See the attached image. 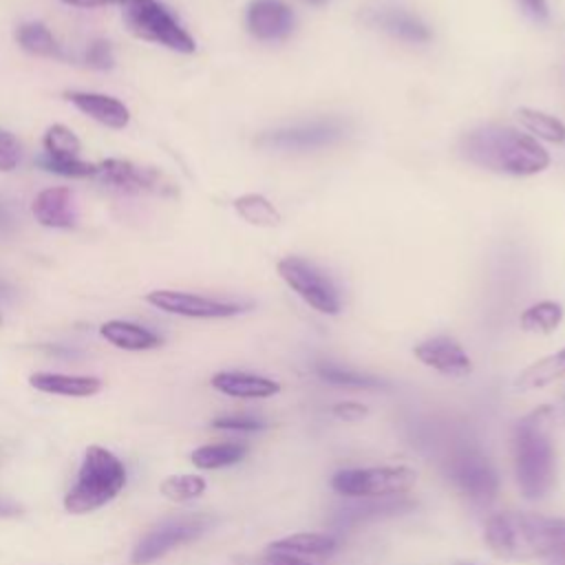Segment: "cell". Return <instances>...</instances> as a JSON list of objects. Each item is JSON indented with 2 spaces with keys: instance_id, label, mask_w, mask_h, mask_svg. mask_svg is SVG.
<instances>
[{
  "instance_id": "obj_1",
  "label": "cell",
  "mask_w": 565,
  "mask_h": 565,
  "mask_svg": "<svg viewBox=\"0 0 565 565\" xmlns=\"http://www.w3.org/2000/svg\"><path fill=\"white\" fill-rule=\"evenodd\" d=\"M459 152L483 170L512 177H532L550 166L547 150L534 137L503 124L468 130L459 141Z\"/></svg>"
},
{
  "instance_id": "obj_2",
  "label": "cell",
  "mask_w": 565,
  "mask_h": 565,
  "mask_svg": "<svg viewBox=\"0 0 565 565\" xmlns=\"http://www.w3.org/2000/svg\"><path fill=\"white\" fill-rule=\"evenodd\" d=\"M483 541L497 558L536 561L565 547V519L532 512H497L486 521Z\"/></svg>"
},
{
  "instance_id": "obj_3",
  "label": "cell",
  "mask_w": 565,
  "mask_h": 565,
  "mask_svg": "<svg viewBox=\"0 0 565 565\" xmlns=\"http://www.w3.org/2000/svg\"><path fill=\"white\" fill-rule=\"evenodd\" d=\"M550 408L523 417L512 433V459L519 490L525 499L545 497L556 479V455L547 430Z\"/></svg>"
},
{
  "instance_id": "obj_4",
  "label": "cell",
  "mask_w": 565,
  "mask_h": 565,
  "mask_svg": "<svg viewBox=\"0 0 565 565\" xmlns=\"http://www.w3.org/2000/svg\"><path fill=\"white\" fill-rule=\"evenodd\" d=\"M126 486V468L117 455L102 446L84 452L75 483L64 494V508L71 514H88L113 501Z\"/></svg>"
},
{
  "instance_id": "obj_5",
  "label": "cell",
  "mask_w": 565,
  "mask_h": 565,
  "mask_svg": "<svg viewBox=\"0 0 565 565\" xmlns=\"http://www.w3.org/2000/svg\"><path fill=\"white\" fill-rule=\"evenodd\" d=\"M417 483L411 466L344 468L331 477V488L344 499H391L406 497Z\"/></svg>"
},
{
  "instance_id": "obj_6",
  "label": "cell",
  "mask_w": 565,
  "mask_h": 565,
  "mask_svg": "<svg viewBox=\"0 0 565 565\" xmlns=\"http://www.w3.org/2000/svg\"><path fill=\"white\" fill-rule=\"evenodd\" d=\"M124 24L132 35L146 42L161 44L177 53H194V38L159 0H126Z\"/></svg>"
},
{
  "instance_id": "obj_7",
  "label": "cell",
  "mask_w": 565,
  "mask_h": 565,
  "mask_svg": "<svg viewBox=\"0 0 565 565\" xmlns=\"http://www.w3.org/2000/svg\"><path fill=\"white\" fill-rule=\"evenodd\" d=\"M280 278L291 291H296L311 309L324 316H335L342 309L340 291L333 280L313 263L300 256H285L276 265Z\"/></svg>"
},
{
  "instance_id": "obj_8",
  "label": "cell",
  "mask_w": 565,
  "mask_h": 565,
  "mask_svg": "<svg viewBox=\"0 0 565 565\" xmlns=\"http://www.w3.org/2000/svg\"><path fill=\"white\" fill-rule=\"evenodd\" d=\"M446 475L452 486L475 503H490L499 494V472L479 448H457L446 461Z\"/></svg>"
},
{
  "instance_id": "obj_9",
  "label": "cell",
  "mask_w": 565,
  "mask_h": 565,
  "mask_svg": "<svg viewBox=\"0 0 565 565\" xmlns=\"http://www.w3.org/2000/svg\"><path fill=\"white\" fill-rule=\"evenodd\" d=\"M347 135V126L335 119H311V121H300L294 126L276 128L265 132L258 143L282 150V152H307V150H318L324 146L338 143Z\"/></svg>"
},
{
  "instance_id": "obj_10",
  "label": "cell",
  "mask_w": 565,
  "mask_h": 565,
  "mask_svg": "<svg viewBox=\"0 0 565 565\" xmlns=\"http://www.w3.org/2000/svg\"><path fill=\"white\" fill-rule=\"evenodd\" d=\"M210 525L207 516H179L152 527L132 550L130 561L135 565H148L170 550L199 539Z\"/></svg>"
},
{
  "instance_id": "obj_11",
  "label": "cell",
  "mask_w": 565,
  "mask_h": 565,
  "mask_svg": "<svg viewBox=\"0 0 565 565\" xmlns=\"http://www.w3.org/2000/svg\"><path fill=\"white\" fill-rule=\"evenodd\" d=\"M99 166V181L124 192H154L174 194V183L157 168L137 166L128 159H104Z\"/></svg>"
},
{
  "instance_id": "obj_12",
  "label": "cell",
  "mask_w": 565,
  "mask_h": 565,
  "mask_svg": "<svg viewBox=\"0 0 565 565\" xmlns=\"http://www.w3.org/2000/svg\"><path fill=\"white\" fill-rule=\"evenodd\" d=\"M146 300L166 313H177L185 318H230L247 309L241 302H227L174 289H154L146 296Z\"/></svg>"
},
{
  "instance_id": "obj_13",
  "label": "cell",
  "mask_w": 565,
  "mask_h": 565,
  "mask_svg": "<svg viewBox=\"0 0 565 565\" xmlns=\"http://www.w3.org/2000/svg\"><path fill=\"white\" fill-rule=\"evenodd\" d=\"M247 31L260 42H278L291 35L296 15L282 0H252L245 13Z\"/></svg>"
},
{
  "instance_id": "obj_14",
  "label": "cell",
  "mask_w": 565,
  "mask_h": 565,
  "mask_svg": "<svg viewBox=\"0 0 565 565\" xmlns=\"http://www.w3.org/2000/svg\"><path fill=\"white\" fill-rule=\"evenodd\" d=\"M415 358L426 364L428 369H435L441 375L450 377H466L472 371V362L463 347L450 338V335H435L426 338L413 349Z\"/></svg>"
},
{
  "instance_id": "obj_15",
  "label": "cell",
  "mask_w": 565,
  "mask_h": 565,
  "mask_svg": "<svg viewBox=\"0 0 565 565\" xmlns=\"http://www.w3.org/2000/svg\"><path fill=\"white\" fill-rule=\"evenodd\" d=\"M364 20L402 42L424 44L430 40V29L426 26V22L402 7H391V4L371 7L364 11Z\"/></svg>"
},
{
  "instance_id": "obj_16",
  "label": "cell",
  "mask_w": 565,
  "mask_h": 565,
  "mask_svg": "<svg viewBox=\"0 0 565 565\" xmlns=\"http://www.w3.org/2000/svg\"><path fill=\"white\" fill-rule=\"evenodd\" d=\"M64 97L90 119L104 124L106 128L121 130L130 121V110L117 97L104 93H86V90H66Z\"/></svg>"
},
{
  "instance_id": "obj_17",
  "label": "cell",
  "mask_w": 565,
  "mask_h": 565,
  "mask_svg": "<svg viewBox=\"0 0 565 565\" xmlns=\"http://www.w3.org/2000/svg\"><path fill=\"white\" fill-rule=\"evenodd\" d=\"M210 384L218 393L241 399H265L280 393V384L276 380L247 371H218L212 375Z\"/></svg>"
},
{
  "instance_id": "obj_18",
  "label": "cell",
  "mask_w": 565,
  "mask_h": 565,
  "mask_svg": "<svg viewBox=\"0 0 565 565\" xmlns=\"http://www.w3.org/2000/svg\"><path fill=\"white\" fill-rule=\"evenodd\" d=\"M31 212L40 225L53 227V230H68L77 221V214L73 207V194L68 188L42 190L33 199Z\"/></svg>"
},
{
  "instance_id": "obj_19",
  "label": "cell",
  "mask_w": 565,
  "mask_h": 565,
  "mask_svg": "<svg viewBox=\"0 0 565 565\" xmlns=\"http://www.w3.org/2000/svg\"><path fill=\"white\" fill-rule=\"evenodd\" d=\"M29 384L42 393L66 395V397H88L102 391V380L90 375H64V373H33Z\"/></svg>"
},
{
  "instance_id": "obj_20",
  "label": "cell",
  "mask_w": 565,
  "mask_h": 565,
  "mask_svg": "<svg viewBox=\"0 0 565 565\" xmlns=\"http://www.w3.org/2000/svg\"><path fill=\"white\" fill-rule=\"evenodd\" d=\"M99 333L113 347L124 351H148L161 344V338L154 331L128 320H108L99 327Z\"/></svg>"
},
{
  "instance_id": "obj_21",
  "label": "cell",
  "mask_w": 565,
  "mask_h": 565,
  "mask_svg": "<svg viewBox=\"0 0 565 565\" xmlns=\"http://www.w3.org/2000/svg\"><path fill=\"white\" fill-rule=\"evenodd\" d=\"M355 501V505L342 508L335 516V523L340 527H349V525H358L362 521L369 519H380L386 514H395V512H404L408 508H413V501L406 497H391V499H351Z\"/></svg>"
},
{
  "instance_id": "obj_22",
  "label": "cell",
  "mask_w": 565,
  "mask_h": 565,
  "mask_svg": "<svg viewBox=\"0 0 565 565\" xmlns=\"http://www.w3.org/2000/svg\"><path fill=\"white\" fill-rule=\"evenodd\" d=\"M269 552H282L294 556H331L338 550V539L327 532H296L267 545Z\"/></svg>"
},
{
  "instance_id": "obj_23",
  "label": "cell",
  "mask_w": 565,
  "mask_h": 565,
  "mask_svg": "<svg viewBox=\"0 0 565 565\" xmlns=\"http://www.w3.org/2000/svg\"><path fill=\"white\" fill-rule=\"evenodd\" d=\"M565 377V347L552 355H545L523 369L516 377V388L521 391H536L556 380Z\"/></svg>"
},
{
  "instance_id": "obj_24",
  "label": "cell",
  "mask_w": 565,
  "mask_h": 565,
  "mask_svg": "<svg viewBox=\"0 0 565 565\" xmlns=\"http://www.w3.org/2000/svg\"><path fill=\"white\" fill-rule=\"evenodd\" d=\"M247 455V446L238 441H223V444H207L192 450L190 459L201 470H218L243 461Z\"/></svg>"
},
{
  "instance_id": "obj_25",
  "label": "cell",
  "mask_w": 565,
  "mask_h": 565,
  "mask_svg": "<svg viewBox=\"0 0 565 565\" xmlns=\"http://www.w3.org/2000/svg\"><path fill=\"white\" fill-rule=\"evenodd\" d=\"M15 40L31 55L62 57L57 40L53 38L51 29L44 26L42 22H24V24H20L18 31H15Z\"/></svg>"
},
{
  "instance_id": "obj_26",
  "label": "cell",
  "mask_w": 565,
  "mask_h": 565,
  "mask_svg": "<svg viewBox=\"0 0 565 565\" xmlns=\"http://www.w3.org/2000/svg\"><path fill=\"white\" fill-rule=\"evenodd\" d=\"M516 119L521 121V126L532 132L534 137L550 141V143H563L565 141V124L561 119H556L554 115H547L543 110L536 108H519L516 110Z\"/></svg>"
},
{
  "instance_id": "obj_27",
  "label": "cell",
  "mask_w": 565,
  "mask_h": 565,
  "mask_svg": "<svg viewBox=\"0 0 565 565\" xmlns=\"http://www.w3.org/2000/svg\"><path fill=\"white\" fill-rule=\"evenodd\" d=\"M234 210L238 212V216L252 225L258 227H274L280 223V212L274 207V203L256 192L249 194H241L234 201Z\"/></svg>"
},
{
  "instance_id": "obj_28",
  "label": "cell",
  "mask_w": 565,
  "mask_h": 565,
  "mask_svg": "<svg viewBox=\"0 0 565 565\" xmlns=\"http://www.w3.org/2000/svg\"><path fill=\"white\" fill-rule=\"evenodd\" d=\"M563 320V307L554 300H541L530 305L523 313H521V329L530 331V333H552L558 329Z\"/></svg>"
},
{
  "instance_id": "obj_29",
  "label": "cell",
  "mask_w": 565,
  "mask_h": 565,
  "mask_svg": "<svg viewBox=\"0 0 565 565\" xmlns=\"http://www.w3.org/2000/svg\"><path fill=\"white\" fill-rule=\"evenodd\" d=\"M316 373L320 380L335 384V386H347V388H377L384 386V382L375 375L369 373H360L353 369H344L340 364L333 362H318L316 364Z\"/></svg>"
},
{
  "instance_id": "obj_30",
  "label": "cell",
  "mask_w": 565,
  "mask_h": 565,
  "mask_svg": "<svg viewBox=\"0 0 565 565\" xmlns=\"http://www.w3.org/2000/svg\"><path fill=\"white\" fill-rule=\"evenodd\" d=\"M205 488H207V483L199 475H172V477H166L159 486L161 494L177 503L199 499L205 492Z\"/></svg>"
},
{
  "instance_id": "obj_31",
  "label": "cell",
  "mask_w": 565,
  "mask_h": 565,
  "mask_svg": "<svg viewBox=\"0 0 565 565\" xmlns=\"http://www.w3.org/2000/svg\"><path fill=\"white\" fill-rule=\"evenodd\" d=\"M38 163H40L46 172H55V174H60V177H71V179L97 177V172H99V166H97V163L82 161L79 157H55V154L42 152V154L38 157Z\"/></svg>"
},
{
  "instance_id": "obj_32",
  "label": "cell",
  "mask_w": 565,
  "mask_h": 565,
  "mask_svg": "<svg viewBox=\"0 0 565 565\" xmlns=\"http://www.w3.org/2000/svg\"><path fill=\"white\" fill-rule=\"evenodd\" d=\"M42 146L46 154H55V157H79V150H82L79 137L64 124L49 126L44 132Z\"/></svg>"
},
{
  "instance_id": "obj_33",
  "label": "cell",
  "mask_w": 565,
  "mask_h": 565,
  "mask_svg": "<svg viewBox=\"0 0 565 565\" xmlns=\"http://www.w3.org/2000/svg\"><path fill=\"white\" fill-rule=\"evenodd\" d=\"M84 60L90 68H97V71H108L113 68L115 64V55H113V49H110V42L108 40H93L84 53Z\"/></svg>"
},
{
  "instance_id": "obj_34",
  "label": "cell",
  "mask_w": 565,
  "mask_h": 565,
  "mask_svg": "<svg viewBox=\"0 0 565 565\" xmlns=\"http://www.w3.org/2000/svg\"><path fill=\"white\" fill-rule=\"evenodd\" d=\"M214 428L221 430H241V433H254V430H263L267 424L258 417H249V415H225V417H216L212 422Z\"/></svg>"
},
{
  "instance_id": "obj_35",
  "label": "cell",
  "mask_w": 565,
  "mask_h": 565,
  "mask_svg": "<svg viewBox=\"0 0 565 565\" xmlns=\"http://www.w3.org/2000/svg\"><path fill=\"white\" fill-rule=\"evenodd\" d=\"M20 163V141L0 128V172H9Z\"/></svg>"
},
{
  "instance_id": "obj_36",
  "label": "cell",
  "mask_w": 565,
  "mask_h": 565,
  "mask_svg": "<svg viewBox=\"0 0 565 565\" xmlns=\"http://www.w3.org/2000/svg\"><path fill=\"white\" fill-rule=\"evenodd\" d=\"M333 415L344 419V422H355V419L366 415V406L358 404V402H338L333 406Z\"/></svg>"
},
{
  "instance_id": "obj_37",
  "label": "cell",
  "mask_w": 565,
  "mask_h": 565,
  "mask_svg": "<svg viewBox=\"0 0 565 565\" xmlns=\"http://www.w3.org/2000/svg\"><path fill=\"white\" fill-rule=\"evenodd\" d=\"M263 565H311V563H307L305 558L294 556V554H282V552H269L267 550Z\"/></svg>"
},
{
  "instance_id": "obj_38",
  "label": "cell",
  "mask_w": 565,
  "mask_h": 565,
  "mask_svg": "<svg viewBox=\"0 0 565 565\" xmlns=\"http://www.w3.org/2000/svg\"><path fill=\"white\" fill-rule=\"evenodd\" d=\"M521 4L536 20H545L547 18V0H521Z\"/></svg>"
},
{
  "instance_id": "obj_39",
  "label": "cell",
  "mask_w": 565,
  "mask_h": 565,
  "mask_svg": "<svg viewBox=\"0 0 565 565\" xmlns=\"http://www.w3.org/2000/svg\"><path fill=\"white\" fill-rule=\"evenodd\" d=\"M15 230V218L11 214V210L0 201V236H7Z\"/></svg>"
},
{
  "instance_id": "obj_40",
  "label": "cell",
  "mask_w": 565,
  "mask_h": 565,
  "mask_svg": "<svg viewBox=\"0 0 565 565\" xmlns=\"http://www.w3.org/2000/svg\"><path fill=\"white\" fill-rule=\"evenodd\" d=\"M64 4L71 7H82V9H95V7H106V4H124L126 0H62Z\"/></svg>"
},
{
  "instance_id": "obj_41",
  "label": "cell",
  "mask_w": 565,
  "mask_h": 565,
  "mask_svg": "<svg viewBox=\"0 0 565 565\" xmlns=\"http://www.w3.org/2000/svg\"><path fill=\"white\" fill-rule=\"evenodd\" d=\"M20 514V505L9 501V499H0V519H7V516H18Z\"/></svg>"
},
{
  "instance_id": "obj_42",
  "label": "cell",
  "mask_w": 565,
  "mask_h": 565,
  "mask_svg": "<svg viewBox=\"0 0 565 565\" xmlns=\"http://www.w3.org/2000/svg\"><path fill=\"white\" fill-rule=\"evenodd\" d=\"M547 565H565V547L558 550L554 556H550V563Z\"/></svg>"
},
{
  "instance_id": "obj_43",
  "label": "cell",
  "mask_w": 565,
  "mask_h": 565,
  "mask_svg": "<svg viewBox=\"0 0 565 565\" xmlns=\"http://www.w3.org/2000/svg\"><path fill=\"white\" fill-rule=\"evenodd\" d=\"M302 2H309V4H316V7H320V4H324L327 0H302Z\"/></svg>"
},
{
  "instance_id": "obj_44",
  "label": "cell",
  "mask_w": 565,
  "mask_h": 565,
  "mask_svg": "<svg viewBox=\"0 0 565 565\" xmlns=\"http://www.w3.org/2000/svg\"><path fill=\"white\" fill-rule=\"evenodd\" d=\"M461 565H475V563H461Z\"/></svg>"
},
{
  "instance_id": "obj_45",
  "label": "cell",
  "mask_w": 565,
  "mask_h": 565,
  "mask_svg": "<svg viewBox=\"0 0 565 565\" xmlns=\"http://www.w3.org/2000/svg\"><path fill=\"white\" fill-rule=\"evenodd\" d=\"M0 287H2V285H0Z\"/></svg>"
}]
</instances>
